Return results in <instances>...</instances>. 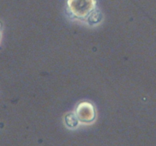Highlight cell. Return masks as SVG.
<instances>
[{
	"label": "cell",
	"instance_id": "obj_2",
	"mask_svg": "<svg viewBox=\"0 0 156 146\" xmlns=\"http://www.w3.org/2000/svg\"><path fill=\"white\" fill-rule=\"evenodd\" d=\"M74 113L80 123L86 124L93 123L97 115L94 106L87 101H83L78 104Z\"/></svg>",
	"mask_w": 156,
	"mask_h": 146
},
{
	"label": "cell",
	"instance_id": "obj_5",
	"mask_svg": "<svg viewBox=\"0 0 156 146\" xmlns=\"http://www.w3.org/2000/svg\"><path fill=\"white\" fill-rule=\"evenodd\" d=\"M0 30H1V25H0ZM0 36H1V33H0Z\"/></svg>",
	"mask_w": 156,
	"mask_h": 146
},
{
	"label": "cell",
	"instance_id": "obj_4",
	"mask_svg": "<svg viewBox=\"0 0 156 146\" xmlns=\"http://www.w3.org/2000/svg\"><path fill=\"white\" fill-rule=\"evenodd\" d=\"M102 18H103V16H102L100 12L99 11L97 8H96V9L90 15L89 17L87 18V22L88 24L90 25H97V24H98L99 22L102 20Z\"/></svg>",
	"mask_w": 156,
	"mask_h": 146
},
{
	"label": "cell",
	"instance_id": "obj_3",
	"mask_svg": "<svg viewBox=\"0 0 156 146\" xmlns=\"http://www.w3.org/2000/svg\"><path fill=\"white\" fill-rule=\"evenodd\" d=\"M64 122L65 125L69 129H75L80 124V121L78 120L74 112H70L66 114L64 117Z\"/></svg>",
	"mask_w": 156,
	"mask_h": 146
},
{
	"label": "cell",
	"instance_id": "obj_1",
	"mask_svg": "<svg viewBox=\"0 0 156 146\" xmlns=\"http://www.w3.org/2000/svg\"><path fill=\"white\" fill-rule=\"evenodd\" d=\"M97 8V0H67L66 10L72 19L87 21Z\"/></svg>",
	"mask_w": 156,
	"mask_h": 146
}]
</instances>
